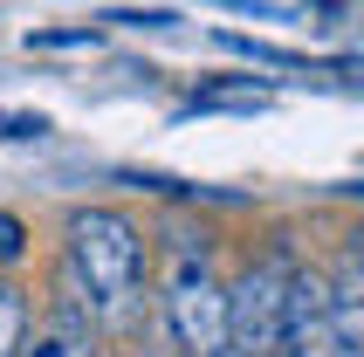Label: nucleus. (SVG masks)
<instances>
[{
  "mask_svg": "<svg viewBox=\"0 0 364 357\" xmlns=\"http://www.w3.org/2000/svg\"><path fill=\"white\" fill-rule=\"evenodd\" d=\"M69 275L97 316H124L144 282V240L117 206H82L69 213Z\"/></svg>",
  "mask_w": 364,
  "mask_h": 357,
  "instance_id": "nucleus-1",
  "label": "nucleus"
},
{
  "mask_svg": "<svg viewBox=\"0 0 364 357\" xmlns=\"http://www.w3.org/2000/svg\"><path fill=\"white\" fill-rule=\"evenodd\" d=\"M159 302H165V323H172V337H179L186 357H213L227 343V289L206 268V247H193V240L172 247Z\"/></svg>",
  "mask_w": 364,
  "mask_h": 357,
  "instance_id": "nucleus-2",
  "label": "nucleus"
},
{
  "mask_svg": "<svg viewBox=\"0 0 364 357\" xmlns=\"http://www.w3.org/2000/svg\"><path fill=\"white\" fill-rule=\"evenodd\" d=\"M289 282H296L289 255H262L227 282V343L241 357H275L282 316H289Z\"/></svg>",
  "mask_w": 364,
  "mask_h": 357,
  "instance_id": "nucleus-3",
  "label": "nucleus"
},
{
  "mask_svg": "<svg viewBox=\"0 0 364 357\" xmlns=\"http://www.w3.org/2000/svg\"><path fill=\"white\" fill-rule=\"evenodd\" d=\"M275 357H337V323H330V275H316V268H296Z\"/></svg>",
  "mask_w": 364,
  "mask_h": 357,
  "instance_id": "nucleus-4",
  "label": "nucleus"
},
{
  "mask_svg": "<svg viewBox=\"0 0 364 357\" xmlns=\"http://www.w3.org/2000/svg\"><path fill=\"white\" fill-rule=\"evenodd\" d=\"M330 323H337V357H364V227L344 234L330 275Z\"/></svg>",
  "mask_w": 364,
  "mask_h": 357,
  "instance_id": "nucleus-5",
  "label": "nucleus"
},
{
  "mask_svg": "<svg viewBox=\"0 0 364 357\" xmlns=\"http://www.w3.org/2000/svg\"><path fill=\"white\" fill-rule=\"evenodd\" d=\"M21 343H28V296L0 275V357H21Z\"/></svg>",
  "mask_w": 364,
  "mask_h": 357,
  "instance_id": "nucleus-6",
  "label": "nucleus"
},
{
  "mask_svg": "<svg viewBox=\"0 0 364 357\" xmlns=\"http://www.w3.org/2000/svg\"><path fill=\"white\" fill-rule=\"evenodd\" d=\"M220 48H234L247 62H268V69H309V55H296V48H275V41H255V35H227V28H220Z\"/></svg>",
  "mask_w": 364,
  "mask_h": 357,
  "instance_id": "nucleus-7",
  "label": "nucleus"
},
{
  "mask_svg": "<svg viewBox=\"0 0 364 357\" xmlns=\"http://www.w3.org/2000/svg\"><path fill=\"white\" fill-rule=\"evenodd\" d=\"M21 357H97V351H90V330L62 323V330H41L35 343H21Z\"/></svg>",
  "mask_w": 364,
  "mask_h": 357,
  "instance_id": "nucleus-8",
  "label": "nucleus"
},
{
  "mask_svg": "<svg viewBox=\"0 0 364 357\" xmlns=\"http://www.w3.org/2000/svg\"><path fill=\"white\" fill-rule=\"evenodd\" d=\"M0 138L7 144H41L48 138V117L41 110H0Z\"/></svg>",
  "mask_w": 364,
  "mask_h": 357,
  "instance_id": "nucleus-9",
  "label": "nucleus"
},
{
  "mask_svg": "<svg viewBox=\"0 0 364 357\" xmlns=\"http://www.w3.org/2000/svg\"><path fill=\"white\" fill-rule=\"evenodd\" d=\"M28 48H97V28H35Z\"/></svg>",
  "mask_w": 364,
  "mask_h": 357,
  "instance_id": "nucleus-10",
  "label": "nucleus"
},
{
  "mask_svg": "<svg viewBox=\"0 0 364 357\" xmlns=\"http://www.w3.org/2000/svg\"><path fill=\"white\" fill-rule=\"evenodd\" d=\"M21 255H28V227H21V213L0 206V268H14Z\"/></svg>",
  "mask_w": 364,
  "mask_h": 357,
  "instance_id": "nucleus-11",
  "label": "nucleus"
},
{
  "mask_svg": "<svg viewBox=\"0 0 364 357\" xmlns=\"http://www.w3.org/2000/svg\"><path fill=\"white\" fill-rule=\"evenodd\" d=\"M213 357H241V351H234V343H220V351H213Z\"/></svg>",
  "mask_w": 364,
  "mask_h": 357,
  "instance_id": "nucleus-12",
  "label": "nucleus"
}]
</instances>
